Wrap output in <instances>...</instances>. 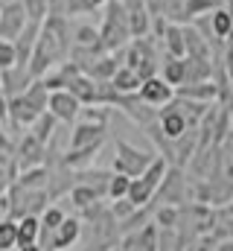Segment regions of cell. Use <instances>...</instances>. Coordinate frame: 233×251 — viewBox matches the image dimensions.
<instances>
[{
	"label": "cell",
	"instance_id": "6da1fadb",
	"mask_svg": "<svg viewBox=\"0 0 233 251\" xmlns=\"http://www.w3.org/2000/svg\"><path fill=\"white\" fill-rule=\"evenodd\" d=\"M99 38H102V50L105 53H119L128 47L131 35V24H128V9L122 0H108L105 3V18L99 26Z\"/></svg>",
	"mask_w": 233,
	"mask_h": 251
},
{
	"label": "cell",
	"instance_id": "7a4b0ae2",
	"mask_svg": "<svg viewBox=\"0 0 233 251\" xmlns=\"http://www.w3.org/2000/svg\"><path fill=\"white\" fill-rule=\"evenodd\" d=\"M9 196V216L12 219H23V216H41L50 207V193L44 187H23V184H12L6 190Z\"/></svg>",
	"mask_w": 233,
	"mask_h": 251
},
{
	"label": "cell",
	"instance_id": "3957f363",
	"mask_svg": "<svg viewBox=\"0 0 233 251\" xmlns=\"http://www.w3.org/2000/svg\"><path fill=\"white\" fill-rule=\"evenodd\" d=\"M152 161H155V152L131 146L125 140H114V173H122L128 178H140Z\"/></svg>",
	"mask_w": 233,
	"mask_h": 251
},
{
	"label": "cell",
	"instance_id": "277c9868",
	"mask_svg": "<svg viewBox=\"0 0 233 251\" xmlns=\"http://www.w3.org/2000/svg\"><path fill=\"white\" fill-rule=\"evenodd\" d=\"M186 199H192V187H189V178L184 173V167H169L166 178L161 181V187L155 193V204H186Z\"/></svg>",
	"mask_w": 233,
	"mask_h": 251
},
{
	"label": "cell",
	"instance_id": "5b68a950",
	"mask_svg": "<svg viewBox=\"0 0 233 251\" xmlns=\"http://www.w3.org/2000/svg\"><path fill=\"white\" fill-rule=\"evenodd\" d=\"M15 161L23 170H32V167H44L47 164V143H41L32 131H26L18 143H15Z\"/></svg>",
	"mask_w": 233,
	"mask_h": 251
},
{
	"label": "cell",
	"instance_id": "8992f818",
	"mask_svg": "<svg viewBox=\"0 0 233 251\" xmlns=\"http://www.w3.org/2000/svg\"><path fill=\"white\" fill-rule=\"evenodd\" d=\"M26 24H29V15L23 9V0H12V3L0 6V38L15 41Z\"/></svg>",
	"mask_w": 233,
	"mask_h": 251
},
{
	"label": "cell",
	"instance_id": "52a82bcc",
	"mask_svg": "<svg viewBox=\"0 0 233 251\" xmlns=\"http://www.w3.org/2000/svg\"><path fill=\"white\" fill-rule=\"evenodd\" d=\"M105 134H108V123L102 120H76L73 131H70V149H85V146H96V143H105Z\"/></svg>",
	"mask_w": 233,
	"mask_h": 251
},
{
	"label": "cell",
	"instance_id": "ba28073f",
	"mask_svg": "<svg viewBox=\"0 0 233 251\" xmlns=\"http://www.w3.org/2000/svg\"><path fill=\"white\" fill-rule=\"evenodd\" d=\"M47 111L56 117L58 123L73 126L79 117H82V102L64 88V91H53V94H50V105H47Z\"/></svg>",
	"mask_w": 233,
	"mask_h": 251
},
{
	"label": "cell",
	"instance_id": "9c48e42d",
	"mask_svg": "<svg viewBox=\"0 0 233 251\" xmlns=\"http://www.w3.org/2000/svg\"><path fill=\"white\" fill-rule=\"evenodd\" d=\"M122 251H161V225L149 222L140 231H131L119 240Z\"/></svg>",
	"mask_w": 233,
	"mask_h": 251
},
{
	"label": "cell",
	"instance_id": "30bf717a",
	"mask_svg": "<svg viewBox=\"0 0 233 251\" xmlns=\"http://www.w3.org/2000/svg\"><path fill=\"white\" fill-rule=\"evenodd\" d=\"M82 234H85V222H82V216H67L56 231H53V237H50V249H47V251H67V249H73V246L82 240Z\"/></svg>",
	"mask_w": 233,
	"mask_h": 251
},
{
	"label": "cell",
	"instance_id": "8fae6325",
	"mask_svg": "<svg viewBox=\"0 0 233 251\" xmlns=\"http://www.w3.org/2000/svg\"><path fill=\"white\" fill-rule=\"evenodd\" d=\"M140 100L143 102H149L152 108H163V105H169L175 100V88L163 79V76H152V79H143V85H140Z\"/></svg>",
	"mask_w": 233,
	"mask_h": 251
},
{
	"label": "cell",
	"instance_id": "7c38bea8",
	"mask_svg": "<svg viewBox=\"0 0 233 251\" xmlns=\"http://www.w3.org/2000/svg\"><path fill=\"white\" fill-rule=\"evenodd\" d=\"M158 128L169 137V140H175V137H181L186 128H192V123L186 120V114L178 108V102H169V105H163V108H158Z\"/></svg>",
	"mask_w": 233,
	"mask_h": 251
},
{
	"label": "cell",
	"instance_id": "4fadbf2b",
	"mask_svg": "<svg viewBox=\"0 0 233 251\" xmlns=\"http://www.w3.org/2000/svg\"><path fill=\"white\" fill-rule=\"evenodd\" d=\"M175 97L195 100V102H219V85H216V79L195 82V85H181V88H175Z\"/></svg>",
	"mask_w": 233,
	"mask_h": 251
},
{
	"label": "cell",
	"instance_id": "5bb4252c",
	"mask_svg": "<svg viewBox=\"0 0 233 251\" xmlns=\"http://www.w3.org/2000/svg\"><path fill=\"white\" fill-rule=\"evenodd\" d=\"M41 111L38 108H32L29 105V100L23 97V94H15V97H9V120L18 126V128H29V126L35 123V117H38Z\"/></svg>",
	"mask_w": 233,
	"mask_h": 251
},
{
	"label": "cell",
	"instance_id": "9a60e30c",
	"mask_svg": "<svg viewBox=\"0 0 233 251\" xmlns=\"http://www.w3.org/2000/svg\"><path fill=\"white\" fill-rule=\"evenodd\" d=\"M184 70H186L184 73V85H195V82L213 79V62L210 59H201V56H184Z\"/></svg>",
	"mask_w": 233,
	"mask_h": 251
},
{
	"label": "cell",
	"instance_id": "2e32d148",
	"mask_svg": "<svg viewBox=\"0 0 233 251\" xmlns=\"http://www.w3.org/2000/svg\"><path fill=\"white\" fill-rule=\"evenodd\" d=\"M67 196H70V204L82 213V210H88V207L99 204V199H102V196H108V193H105L102 187H93V184H76Z\"/></svg>",
	"mask_w": 233,
	"mask_h": 251
},
{
	"label": "cell",
	"instance_id": "e0dca14e",
	"mask_svg": "<svg viewBox=\"0 0 233 251\" xmlns=\"http://www.w3.org/2000/svg\"><path fill=\"white\" fill-rule=\"evenodd\" d=\"M67 91H70L82 105H96V79H93V76L79 73V76L67 85Z\"/></svg>",
	"mask_w": 233,
	"mask_h": 251
},
{
	"label": "cell",
	"instance_id": "ac0fdd59",
	"mask_svg": "<svg viewBox=\"0 0 233 251\" xmlns=\"http://www.w3.org/2000/svg\"><path fill=\"white\" fill-rule=\"evenodd\" d=\"M163 47H166V53L169 56H178V59H184L186 56V38H184V24H169L166 21V26H163Z\"/></svg>",
	"mask_w": 233,
	"mask_h": 251
},
{
	"label": "cell",
	"instance_id": "d6986e66",
	"mask_svg": "<svg viewBox=\"0 0 233 251\" xmlns=\"http://www.w3.org/2000/svg\"><path fill=\"white\" fill-rule=\"evenodd\" d=\"M114 88L119 94H137L140 91V85H143V79H140V73L134 70V67H128V64H119V70L114 73Z\"/></svg>",
	"mask_w": 233,
	"mask_h": 251
},
{
	"label": "cell",
	"instance_id": "ffe728a7",
	"mask_svg": "<svg viewBox=\"0 0 233 251\" xmlns=\"http://www.w3.org/2000/svg\"><path fill=\"white\" fill-rule=\"evenodd\" d=\"M56 126H58V120L50 114V111H41L38 117H35V123L29 126V131L41 140V143H53V137H56Z\"/></svg>",
	"mask_w": 233,
	"mask_h": 251
},
{
	"label": "cell",
	"instance_id": "44dd1931",
	"mask_svg": "<svg viewBox=\"0 0 233 251\" xmlns=\"http://www.w3.org/2000/svg\"><path fill=\"white\" fill-rule=\"evenodd\" d=\"M38 237H41V216L18 219V249L29 246V243H38Z\"/></svg>",
	"mask_w": 233,
	"mask_h": 251
},
{
	"label": "cell",
	"instance_id": "7402d4cb",
	"mask_svg": "<svg viewBox=\"0 0 233 251\" xmlns=\"http://www.w3.org/2000/svg\"><path fill=\"white\" fill-rule=\"evenodd\" d=\"M23 97H26L29 105L38 108V111H47V105H50V88L44 85V79H32V82L26 85Z\"/></svg>",
	"mask_w": 233,
	"mask_h": 251
},
{
	"label": "cell",
	"instance_id": "603a6c76",
	"mask_svg": "<svg viewBox=\"0 0 233 251\" xmlns=\"http://www.w3.org/2000/svg\"><path fill=\"white\" fill-rule=\"evenodd\" d=\"M155 193L158 190L152 187L146 178H131V187H128V199L137 204V207H146V204H152L155 201Z\"/></svg>",
	"mask_w": 233,
	"mask_h": 251
},
{
	"label": "cell",
	"instance_id": "cb8c5ba5",
	"mask_svg": "<svg viewBox=\"0 0 233 251\" xmlns=\"http://www.w3.org/2000/svg\"><path fill=\"white\" fill-rule=\"evenodd\" d=\"M219 9V0H186L184 6V24H192L204 15H213Z\"/></svg>",
	"mask_w": 233,
	"mask_h": 251
},
{
	"label": "cell",
	"instance_id": "d4e9b609",
	"mask_svg": "<svg viewBox=\"0 0 233 251\" xmlns=\"http://www.w3.org/2000/svg\"><path fill=\"white\" fill-rule=\"evenodd\" d=\"M184 59H178V56H163V67H161V76L172 85V88H178V85H184Z\"/></svg>",
	"mask_w": 233,
	"mask_h": 251
},
{
	"label": "cell",
	"instance_id": "484cf974",
	"mask_svg": "<svg viewBox=\"0 0 233 251\" xmlns=\"http://www.w3.org/2000/svg\"><path fill=\"white\" fill-rule=\"evenodd\" d=\"M18 176H21V167H18L15 155H0V193L12 187L18 181Z\"/></svg>",
	"mask_w": 233,
	"mask_h": 251
},
{
	"label": "cell",
	"instance_id": "4316f807",
	"mask_svg": "<svg viewBox=\"0 0 233 251\" xmlns=\"http://www.w3.org/2000/svg\"><path fill=\"white\" fill-rule=\"evenodd\" d=\"M0 251H18V219H0Z\"/></svg>",
	"mask_w": 233,
	"mask_h": 251
},
{
	"label": "cell",
	"instance_id": "83f0119b",
	"mask_svg": "<svg viewBox=\"0 0 233 251\" xmlns=\"http://www.w3.org/2000/svg\"><path fill=\"white\" fill-rule=\"evenodd\" d=\"M169 167H172V164H169V161H166L163 155H155V161H152V164L146 167V173H143L140 178H146V181H149L152 187L158 190V187H161V181L166 178V173H169Z\"/></svg>",
	"mask_w": 233,
	"mask_h": 251
},
{
	"label": "cell",
	"instance_id": "f1b7e54d",
	"mask_svg": "<svg viewBox=\"0 0 233 251\" xmlns=\"http://www.w3.org/2000/svg\"><path fill=\"white\" fill-rule=\"evenodd\" d=\"M23 9H26L29 21L44 24V21L50 18V0H23Z\"/></svg>",
	"mask_w": 233,
	"mask_h": 251
},
{
	"label": "cell",
	"instance_id": "f546056e",
	"mask_svg": "<svg viewBox=\"0 0 233 251\" xmlns=\"http://www.w3.org/2000/svg\"><path fill=\"white\" fill-rule=\"evenodd\" d=\"M128 187H131V178L122 176V173H114L111 181H108V199H111V201H114V199H125V196H128Z\"/></svg>",
	"mask_w": 233,
	"mask_h": 251
},
{
	"label": "cell",
	"instance_id": "4dcf8cb0",
	"mask_svg": "<svg viewBox=\"0 0 233 251\" xmlns=\"http://www.w3.org/2000/svg\"><path fill=\"white\" fill-rule=\"evenodd\" d=\"M108 210L114 213V219H116V222H125V219H128V216H131V213L137 210V204H134V201H131V199L125 196V199H114Z\"/></svg>",
	"mask_w": 233,
	"mask_h": 251
},
{
	"label": "cell",
	"instance_id": "1f68e13d",
	"mask_svg": "<svg viewBox=\"0 0 233 251\" xmlns=\"http://www.w3.org/2000/svg\"><path fill=\"white\" fill-rule=\"evenodd\" d=\"M18 64V53H15V41L0 38V70H9Z\"/></svg>",
	"mask_w": 233,
	"mask_h": 251
},
{
	"label": "cell",
	"instance_id": "d6a6232c",
	"mask_svg": "<svg viewBox=\"0 0 233 251\" xmlns=\"http://www.w3.org/2000/svg\"><path fill=\"white\" fill-rule=\"evenodd\" d=\"M222 64H225V73H228V85L233 91V38L225 41V50H222Z\"/></svg>",
	"mask_w": 233,
	"mask_h": 251
},
{
	"label": "cell",
	"instance_id": "836d02e7",
	"mask_svg": "<svg viewBox=\"0 0 233 251\" xmlns=\"http://www.w3.org/2000/svg\"><path fill=\"white\" fill-rule=\"evenodd\" d=\"M96 6H93V0H67V18L70 15H88V12H93Z\"/></svg>",
	"mask_w": 233,
	"mask_h": 251
},
{
	"label": "cell",
	"instance_id": "e575fe53",
	"mask_svg": "<svg viewBox=\"0 0 233 251\" xmlns=\"http://www.w3.org/2000/svg\"><path fill=\"white\" fill-rule=\"evenodd\" d=\"M0 155H15V143L6 131H0Z\"/></svg>",
	"mask_w": 233,
	"mask_h": 251
},
{
	"label": "cell",
	"instance_id": "d590c367",
	"mask_svg": "<svg viewBox=\"0 0 233 251\" xmlns=\"http://www.w3.org/2000/svg\"><path fill=\"white\" fill-rule=\"evenodd\" d=\"M216 251H233V237H228V240H222V243L216 246Z\"/></svg>",
	"mask_w": 233,
	"mask_h": 251
},
{
	"label": "cell",
	"instance_id": "8d00e7d4",
	"mask_svg": "<svg viewBox=\"0 0 233 251\" xmlns=\"http://www.w3.org/2000/svg\"><path fill=\"white\" fill-rule=\"evenodd\" d=\"M18 251H44V246L41 243H29V246H21Z\"/></svg>",
	"mask_w": 233,
	"mask_h": 251
},
{
	"label": "cell",
	"instance_id": "74e56055",
	"mask_svg": "<svg viewBox=\"0 0 233 251\" xmlns=\"http://www.w3.org/2000/svg\"><path fill=\"white\" fill-rule=\"evenodd\" d=\"M105 3H108V0H93V6H96V9H99V6H105Z\"/></svg>",
	"mask_w": 233,
	"mask_h": 251
},
{
	"label": "cell",
	"instance_id": "f35d334b",
	"mask_svg": "<svg viewBox=\"0 0 233 251\" xmlns=\"http://www.w3.org/2000/svg\"><path fill=\"white\" fill-rule=\"evenodd\" d=\"M108 251H122V246H114V249H108Z\"/></svg>",
	"mask_w": 233,
	"mask_h": 251
},
{
	"label": "cell",
	"instance_id": "ab89813d",
	"mask_svg": "<svg viewBox=\"0 0 233 251\" xmlns=\"http://www.w3.org/2000/svg\"><path fill=\"white\" fill-rule=\"evenodd\" d=\"M67 251H70V249H67ZM79 251H88V249H79Z\"/></svg>",
	"mask_w": 233,
	"mask_h": 251
},
{
	"label": "cell",
	"instance_id": "60d3db41",
	"mask_svg": "<svg viewBox=\"0 0 233 251\" xmlns=\"http://www.w3.org/2000/svg\"><path fill=\"white\" fill-rule=\"evenodd\" d=\"M0 94H3V85H0Z\"/></svg>",
	"mask_w": 233,
	"mask_h": 251
},
{
	"label": "cell",
	"instance_id": "b9f144b4",
	"mask_svg": "<svg viewBox=\"0 0 233 251\" xmlns=\"http://www.w3.org/2000/svg\"><path fill=\"white\" fill-rule=\"evenodd\" d=\"M146 3H155V0H146Z\"/></svg>",
	"mask_w": 233,
	"mask_h": 251
},
{
	"label": "cell",
	"instance_id": "7bdbcfd3",
	"mask_svg": "<svg viewBox=\"0 0 233 251\" xmlns=\"http://www.w3.org/2000/svg\"><path fill=\"white\" fill-rule=\"evenodd\" d=\"M0 6H3V0H0Z\"/></svg>",
	"mask_w": 233,
	"mask_h": 251
}]
</instances>
